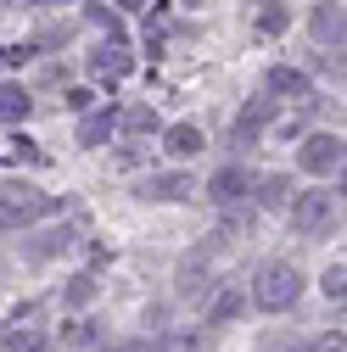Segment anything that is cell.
Here are the masks:
<instances>
[{"label":"cell","mask_w":347,"mask_h":352,"mask_svg":"<svg viewBox=\"0 0 347 352\" xmlns=\"http://www.w3.org/2000/svg\"><path fill=\"white\" fill-rule=\"evenodd\" d=\"M341 218V179H336V190H302L297 201H291V230L297 235H330V224Z\"/></svg>","instance_id":"obj_1"},{"label":"cell","mask_w":347,"mask_h":352,"mask_svg":"<svg viewBox=\"0 0 347 352\" xmlns=\"http://www.w3.org/2000/svg\"><path fill=\"white\" fill-rule=\"evenodd\" d=\"M302 296V274L291 269V263H264L252 280V302L264 307V314H286V307H297Z\"/></svg>","instance_id":"obj_2"},{"label":"cell","mask_w":347,"mask_h":352,"mask_svg":"<svg viewBox=\"0 0 347 352\" xmlns=\"http://www.w3.org/2000/svg\"><path fill=\"white\" fill-rule=\"evenodd\" d=\"M56 201L45 196V190H34L28 179H6L0 185V230H23V224H34V218H45Z\"/></svg>","instance_id":"obj_3"},{"label":"cell","mask_w":347,"mask_h":352,"mask_svg":"<svg viewBox=\"0 0 347 352\" xmlns=\"http://www.w3.org/2000/svg\"><path fill=\"white\" fill-rule=\"evenodd\" d=\"M302 173H341V135H308L297 151Z\"/></svg>","instance_id":"obj_4"},{"label":"cell","mask_w":347,"mask_h":352,"mask_svg":"<svg viewBox=\"0 0 347 352\" xmlns=\"http://www.w3.org/2000/svg\"><path fill=\"white\" fill-rule=\"evenodd\" d=\"M308 34L319 39L325 51H341V6H336V0H319V6H314V17H308Z\"/></svg>","instance_id":"obj_5"},{"label":"cell","mask_w":347,"mask_h":352,"mask_svg":"<svg viewBox=\"0 0 347 352\" xmlns=\"http://www.w3.org/2000/svg\"><path fill=\"white\" fill-rule=\"evenodd\" d=\"M269 123H275V101H269V96H257V101H252V107H241V118H235V140H241V146H252Z\"/></svg>","instance_id":"obj_6"},{"label":"cell","mask_w":347,"mask_h":352,"mask_svg":"<svg viewBox=\"0 0 347 352\" xmlns=\"http://www.w3.org/2000/svg\"><path fill=\"white\" fill-rule=\"evenodd\" d=\"M246 190H252L246 168H219V173H213V185H207V196L219 201V207H235V201H241Z\"/></svg>","instance_id":"obj_7"},{"label":"cell","mask_w":347,"mask_h":352,"mask_svg":"<svg viewBox=\"0 0 347 352\" xmlns=\"http://www.w3.org/2000/svg\"><path fill=\"white\" fill-rule=\"evenodd\" d=\"M269 96H291V101H314L308 90V73H297V67H269Z\"/></svg>","instance_id":"obj_8"},{"label":"cell","mask_w":347,"mask_h":352,"mask_svg":"<svg viewBox=\"0 0 347 352\" xmlns=\"http://www.w3.org/2000/svg\"><path fill=\"white\" fill-rule=\"evenodd\" d=\"M196 190V179H185V173H157V179H146V201H185Z\"/></svg>","instance_id":"obj_9"},{"label":"cell","mask_w":347,"mask_h":352,"mask_svg":"<svg viewBox=\"0 0 347 352\" xmlns=\"http://www.w3.org/2000/svg\"><path fill=\"white\" fill-rule=\"evenodd\" d=\"M162 151H168V157H196V151H202V129H196V123H174L168 135H162Z\"/></svg>","instance_id":"obj_10"},{"label":"cell","mask_w":347,"mask_h":352,"mask_svg":"<svg viewBox=\"0 0 347 352\" xmlns=\"http://www.w3.org/2000/svg\"><path fill=\"white\" fill-rule=\"evenodd\" d=\"M28 112H34V96L23 84H0V123H23Z\"/></svg>","instance_id":"obj_11"},{"label":"cell","mask_w":347,"mask_h":352,"mask_svg":"<svg viewBox=\"0 0 347 352\" xmlns=\"http://www.w3.org/2000/svg\"><path fill=\"white\" fill-rule=\"evenodd\" d=\"M90 67H96V78L118 84V78L129 73V51H118V45H101V51H90Z\"/></svg>","instance_id":"obj_12"},{"label":"cell","mask_w":347,"mask_h":352,"mask_svg":"<svg viewBox=\"0 0 347 352\" xmlns=\"http://www.w3.org/2000/svg\"><path fill=\"white\" fill-rule=\"evenodd\" d=\"M112 129H118V112H112V107H107V112H84V123H78V146H101Z\"/></svg>","instance_id":"obj_13"},{"label":"cell","mask_w":347,"mask_h":352,"mask_svg":"<svg viewBox=\"0 0 347 352\" xmlns=\"http://www.w3.org/2000/svg\"><path fill=\"white\" fill-rule=\"evenodd\" d=\"M241 307H246L241 291H219V296H213V307H207V324H235Z\"/></svg>","instance_id":"obj_14"},{"label":"cell","mask_w":347,"mask_h":352,"mask_svg":"<svg viewBox=\"0 0 347 352\" xmlns=\"http://www.w3.org/2000/svg\"><path fill=\"white\" fill-rule=\"evenodd\" d=\"M291 201V179L286 173H264L257 179V207H286Z\"/></svg>","instance_id":"obj_15"},{"label":"cell","mask_w":347,"mask_h":352,"mask_svg":"<svg viewBox=\"0 0 347 352\" xmlns=\"http://www.w3.org/2000/svg\"><path fill=\"white\" fill-rule=\"evenodd\" d=\"M118 129H123V135H151V129H157V112H151V107H129V112H118Z\"/></svg>","instance_id":"obj_16"},{"label":"cell","mask_w":347,"mask_h":352,"mask_svg":"<svg viewBox=\"0 0 347 352\" xmlns=\"http://www.w3.org/2000/svg\"><path fill=\"white\" fill-rule=\"evenodd\" d=\"M96 291H101V285H96V274H73L62 296H67V307H90V302H96Z\"/></svg>","instance_id":"obj_17"},{"label":"cell","mask_w":347,"mask_h":352,"mask_svg":"<svg viewBox=\"0 0 347 352\" xmlns=\"http://www.w3.org/2000/svg\"><path fill=\"white\" fill-rule=\"evenodd\" d=\"M286 23H291V12H286V6H264V12H257V34H264V39L286 34Z\"/></svg>","instance_id":"obj_18"},{"label":"cell","mask_w":347,"mask_h":352,"mask_svg":"<svg viewBox=\"0 0 347 352\" xmlns=\"http://www.w3.org/2000/svg\"><path fill=\"white\" fill-rule=\"evenodd\" d=\"M62 246H73V230H51L45 241H28V257H56Z\"/></svg>","instance_id":"obj_19"},{"label":"cell","mask_w":347,"mask_h":352,"mask_svg":"<svg viewBox=\"0 0 347 352\" xmlns=\"http://www.w3.org/2000/svg\"><path fill=\"white\" fill-rule=\"evenodd\" d=\"M12 352H51V341L39 336V330H12V341H6Z\"/></svg>","instance_id":"obj_20"},{"label":"cell","mask_w":347,"mask_h":352,"mask_svg":"<svg viewBox=\"0 0 347 352\" xmlns=\"http://www.w3.org/2000/svg\"><path fill=\"white\" fill-rule=\"evenodd\" d=\"M162 352H202V336H196V330H168Z\"/></svg>","instance_id":"obj_21"},{"label":"cell","mask_w":347,"mask_h":352,"mask_svg":"<svg viewBox=\"0 0 347 352\" xmlns=\"http://www.w3.org/2000/svg\"><path fill=\"white\" fill-rule=\"evenodd\" d=\"M319 285H325V296H330V302H341V296H347V269H341V263H330Z\"/></svg>","instance_id":"obj_22"},{"label":"cell","mask_w":347,"mask_h":352,"mask_svg":"<svg viewBox=\"0 0 347 352\" xmlns=\"http://www.w3.org/2000/svg\"><path fill=\"white\" fill-rule=\"evenodd\" d=\"M90 23H101V28H112V39H123V23L107 12V6H90Z\"/></svg>","instance_id":"obj_23"},{"label":"cell","mask_w":347,"mask_h":352,"mask_svg":"<svg viewBox=\"0 0 347 352\" xmlns=\"http://www.w3.org/2000/svg\"><path fill=\"white\" fill-rule=\"evenodd\" d=\"M67 346H96V324H73L67 330Z\"/></svg>","instance_id":"obj_24"},{"label":"cell","mask_w":347,"mask_h":352,"mask_svg":"<svg viewBox=\"0 0 347 352\" xmlns=\"http://www.w3.org/2000/svg\"><path fill=\"white\" fill-rule=\"evenodd\" d=\"M314 352H347V341H341V330H325V336L314 341Z\"/></svg>","instance_id":"obj_25"},{"label":"cell","mask_w":347,"mask_h":352,"mask_svg":"<svg viewBox=\"0 0 347 352\" xmlns=\"http://www.w3.org/2000/svg\"><path fill=\"white\" fill-rule=\"evenodd\" d=\"M90 107H96L90 90H67V112H90Z\"/></svg>","instance_id":"obj_26"},{"label":"cell","mask_w":347,"mask_h":352,"mask_svg":"<svg viewBox=\"0 0 347 352\" xmlns=\"http://www.w3.org/2000/svg\"><path fill=\"white\" fill-rule=\"evenodd\" d=\"M12 151H17V157H28V162H45V157H39V146H34L28 135H17V140H12Z\"/></svg>","instance_id":"obj_27"},{"label":"cell","mask_w":347,"mask_h":352,"mask_svg":"<svg viewBox=\"0 0 347 352\" xmlns=\"http://www.w3.org/2000/svg\"><path fill=\"white\" fill-rule=\"evenodd\" d=\"M118 6H123V12H157L162 0H118Z\"/></svg>","instance_id":"obj_28"},{"label":"cell","mask_w":347,"mask_h":352,"mask_svg":"<svg viewBox=\"0 0 347 352\" xmlns=\"http://www.w3.org/2000/svg\"><path fill=\"white\" fill-rule=\"evenodd\" d=\"M264 352H302V346H291V341H269Z\"/></svg>","instance_id":"obj_29"},{"label":"cell","mask_w":347,"mask_h":352,"mask_svg":"<svg viewBox=\"0 0 347 352\" xmlns=\"http://www.w3.org/2000/svg\"><path fill=\"white\" fill-rule=\"evenodd\" d=\"M45 6H62V0H45Z\"/></svg>","instance_id":"obj_30"}]
</instances>
